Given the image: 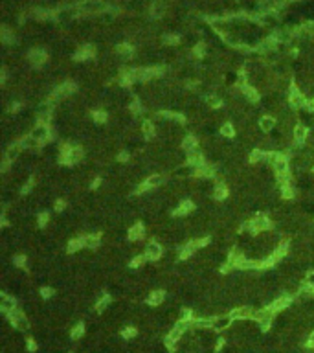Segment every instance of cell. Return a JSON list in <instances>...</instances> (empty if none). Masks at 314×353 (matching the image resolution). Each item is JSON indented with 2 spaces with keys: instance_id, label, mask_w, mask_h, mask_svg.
I'll return each instance as SVG.
<instances>
[{
  "instance_id": "cell-1",
  "label": "cell",
  "mask_w": 314,
  "mask_h": 353,
  "mask_svg": "<svg viewBox=\"0 0 314 353\" xmlns=\"http://www.w3.org/2000/svg\"><path fill=\"white\" fill-rule=\"evenodd\" d=\"M83 160V149L81 147H70L65 146L61 149V162L63 164H77Z\"/></svg>"
},
{
  "instance_id": "cell-2",
  "label": "cell",
  "mask_w": 314,
  "mask_h": 353,
  "mask_svg": "<svg viewBox=\"0 0 314 353\" xmlns=\"http://www.w3.org/2000/svg\"><path fill=\"white\" fill-rule=\"evenodd\" d=\"M272 166L276 169V173L279 175V179L283 182H287V176H289V160L285 155H279V153H274L272 157Z\"/></svg>"
},
{
  "instance_id": "cell-3",
  "label": "cell",
  "mask_w": 314,
  "mask_h": 353,
  "mask_svg": "<svg viewBox=\"0 0 314 353\" xmlns=\"http://www.w3.org/2000/svg\"><path fill=\"white\" fill-rule=\"evenodd\" d=\"M274 315H276V313H274L270 307L259 309V311H255V315H253V320L259 324V328L269 329L270 324H272V320H274Z\"/></svg>"
},
{
  "instance_id": "cell-4",
  "label": "cell",
  "mask_w": 314,
  "mask_h": 353,
  "mask_svg": "<svg viewBox=\"0 0 314 353\" xmlns=\"http://www.w3.org/2000/svg\"><path fill=\"white\" fill-rule=\"evenodd\" d=\"M33 140L37 142V144H42V142H48L50 140V127H48V123H39V125L31 131V135H30Z\"/></svg>"
},
{
  "instance_id": "cell-5",
  "label": "cell",
  "mask_w": 314,
  "mask_h": 353,
  "mask_svg": "<svg viewBox=\"0 0 314 353\" xmlns=\"http://www.w3.org/2000/svg\"><path fill=\"white\" fill-rule=\"evenodd\" d=\"M11 318V322H13V326H15L19 331H26V329L30 328V320H28V317H26L24 313H21V311H13V313L10 315Z\"/></svg>"
},
{
  "instance_id": "cell-6",
  "label": "cell",
  "mask_w": 314,
  "mask_h": 353,
  "mask_svg": "<svg viewBox=\"0 0 314 353\" xmlns=\"http://www.w3.org/2000/svg\"><path fill=\"white\" fill-rule=\"evenodd\" d=\"M270 219L267 215H263V213H259V215H255L252 219V227H253V234H257V232H265V230H269L270 228Z\"/></svg>"
},
{
  "instance_id": "cell-7",
  "label": "cell",
  "mask_w": 314,
  "mask_h": 353,
  "mask_svg": "<svg viewBox=\"0 0 314 353\" xmlns=\"http://www.w3.org/2000/svg\"><path fill=\"white\" fill-rule=\"evenodd\" d=\"M289 103L294 107V109H301V107H307V98H305L303 94L296 89V86H292V89H290Z\"/></svg>"
},
{
  "instance_id": "cell-8",
  "label": "cell",
  "mask_w": 314,
  "mask_h": 353,
  "mask_svg": "<svg viewBox=\"0 0 314 353\" xmlns=\"http://www.w3.org/2000/svg\"><path fill=\"white\" fill-rule=\"evenodd\" d=\"M232 324H233V317H232V313H230V315H223V317L213 318L212 328L217 329V331H224V329H228Z\"/></svg>"
},
{
  "instance_id": "cell-9",
  "label": "cell",
  "mask_w": 314,
  "mask_h": 353,
  "mask_svg": "<svg viewBox=\"0 0 314 353\" xmlns=\"http://www.w3.org/2000/svg\"><path fill=\"white\" fill-rule=\"evenodd\" d=\"M143 256L147 257V259H158V257H162V247L158 245L156 241H151V243H147V247H145V254Z\"/></svg>"
},
{
  "instance_id": "cell-10",
  "label": "cell",
  "mask_w": 314,
  "mask_h": 353,
  "mask_svg": "<svg viewBox=\"0 0 314 353\" xmlns=\"http://www.w3.org/2000/svg\"><path fill=\"white\" fill-rule=\"evenodd\" d=\"M15 307H17L15 298H11L10 294H2V298H0V309H2L6 315H11L13 311H17Z\"/></svg>"
},
{
  "instance_id": "cell-11",
  "label": "cell",
  "mask_w": 314,
  "mask_h": 353,
  "mask_svg": "<svg viewBox=\"0 0 314 353\" xmlns=\"http://www.w3.org/2000/svg\"><path fill=\"white\" fill-rule=\"evenodd\" d=\"M74 91H76V85H74V83H65V85H61L56 92H54L51 100H65V98L70 96Z\"/></svg>"
},
{
  "instance_id": "cell-12",
  "label": "cell",
  "mask_w": 314,
  "mask_h": 353,
  "mask_svg": "<svg viewBox=\"0 0 314 353\" xmlns=\"http://www.w3.org/2000/svg\"><path fill=\"white\" fill-rule=\"evenodd\" d=\"M164 184V176L162 175H151L147 176V181L143 182L142 186L138 188V192H143V190H152V188H158Z\"/></svg>"
},
{
  "instance_id": "cell-13",
  "label": "cell",
  "mask_w": 314,
  "mask_h": 353,
  "mask_svg": "<svg viewBox=\"0 0 314 353\" xmlns=\"http://www.w3.org/2000/svg\"><path fill=\"white\" fill-rule=\"evenodd\" d=\"M28 59H30V63L33 66H41L46 63V54H44V50H31L30 54H28Z\"/></svg>"
},
{
  "instance_id": "cell-14",
  "label": "cell",
  "mask_w": 314,
  "mask_h": 353,
  "mask_svg": "<svg viewBox=\"0 0 314 353\" xmlns=\"http://www.w3.org/2000/svg\"><path fill=\"white\" fill-rule=\"evenodd\" d=\"M290 303H292V300H290L289 296H279L278 300H276V302L270 305V309H272L274 313H278V311H283V309L289 307Z\"/></svg>"
},
{
  "instance_id": "cell-15",
  "label": "cell",
  "mask_w": 314,
  "mask_h": 353,
  "mask_svg": "<svg viewBox=\"0 0 314 353\" xmlns=\"http://www.w3.org/2000/svg\"><path fill=\"white\" fill-rule=\"evenodd\" d=\"M253 315H255V311H253V309H250V307H239V309H235V311H232V317L237 318V320L253 318Z\"/></svg>"
},
{
  "instance_id": "cell-16",
  "label": "cell",
  "mask_w": 314,
  "mask_h": 353,
  "mask_svg": "<svg viewBox=\"0 0 314 353\" xmlns=\"http://www.w3.org/2000/svg\"><path fill=\"white\" fill-rule=\"evenodd\" d=\"M309 137V129L305 125H296L294 127V140L298 142V144H303Z\"/></svg>"
},
{
  "instance_id": "cell-17",
  "label": "cell",
  "mask_w": 314,
  "mask_h": 353,
  "mask_svg": "<svg viewBox=\"0 0 314 353\" xmlns=\"http://www.w3.org/2000/svg\"><path fill=\"white\" fill-rule=\"evenodd\" d=\"M259 127H261V131H263V133H272L274 127H276V118L263 116L261 120H259Z\"/></svg>"
},
{
  "instance_id": "cell-18",
  "label": "cell",
  "mask_w": 314,
  "mask_h": 353,
  "mask_svg": "<svg viewBox=\"0 0 314 353\" xmlns=\"http://www.w3.org/2000/svg\"><path fill=\"white\" fill-rule=\"evenodd\" d=\"M143 234H145V228H143L142 223H138V225H134V227L129 230V239L131 241H136V239H142Z\"/></svg>"
},
{
  "instance_id": "cell-19",
  "label": "cell",
  "mask_w": 314,
  "mask_h": 353,
  "mask_svg": "<svg viewBox=\"0 0 314 353\" xmlns=\"http://www.w3.org/2000/svg\"><path fill=\"white\" fill-rule=\"evenodd\" d=\"M241 91H243L244 98H246V100H248L250 103H257V101H259V94H257V91H255V89H252V86H250V85H244L243 89H241Z\"/></svg>"
},
{
  "instance_id": "cell-20",
  "label": "cell",
  "mask_w": 314,
  "mask_h": 353,
  "mask_svg": "<svg viewBox=\"0 0 314 353\" xmlns=\"http://www.w3.org/2000/svg\"><path fill=\"white\" fill-rule=\"evenodd\" d=\"M191 210H193V202L191 201H184L182 204H180V206H178L173 213H175L177 217H184V215H188Z\"/></svg>"
},
{
  "instance_id": "cell-21",
  "label": "cell",
  "mask_w": 314,
  "mask_h": 353,
  "mask_svg": "<svg viewBox=\"0 0 314 353\" xmlns=\"http://www.w3.org/2000/svg\"><path fill=\"white\" fill-rule=\"evenodd\" d=\"M92 56H94V48H92V46H83L81 50L76 54V59L85 61V59H90Z\"/></svg>"
},
{
  "instance_id": "cell-22",
  "label": "cell",
  "mask_w": 314,
  "mask_h": 353,
  "mask_svg": "<svg viewBox=\"0 0 314 353\" xmlns=\"http://www.w3.org/2000/svg\"><path fill=\"white\" fill-rule=\"evenodd\" d=\"M162 302H164L162 291H154V293H151L149 298H147V303H149V305H160Z\"/></svg>"
},
{
  "instance_id": "cell-23",
  "label": "cell",
  "mask_w": 314,
  "mask_h": 353,
  "mask_svg": "<svg viewBox=\"0 0 314 353\" xmlns=\"http://www.w3.org/2000/svg\"><path fill=\"white\" fill-rule=\"evenodd\" d=\"M182 147H184V149H186L188 153L197 151V149H198V147H197V138L186 137V138H184V142H182Z\"/></svg>"
},
{
  "instance_id": "cell-24",
  "label": "cell",
  "mask_w": 314,
  "mask_h": 353,
  "mask_svg": "<svg viewBox=\"0 0 314 353\" xmlns=\"http://www.w3.org/2000/svg\"><path fill=\"white\" fill-rule=\"evenodd\" d=\"M22 147H21V144H15V146H11L8 151H6V160H15L17 157H19V151H21Z\"/></svg>"
},
{
  "instance_id": "cell-25",
  "label": "cell",
  "mask_w": 314,
  "mask_h": 353,
  "mask_svg": "<svg viewBox=\"0 0 314 353\" xmlns=\"http://www.w3.org/2000/svg\"><path fill=\"white\" fill-rule=\"evenodd\" d=\"M83 241H85V248H96L99 245V237L97 236H83Z\"/></svg>"
},
{
  "instance_id": "cell-26",
  "label": "cell",
  "mask_w": 314,
  "mask_h": 353,
  "mask_svg": "<svg viewBox=\"0 0 314 353\" xmlns=\"http://www.w3.org/2000/svg\"><path fill=\"white\" fill-rule=\"evenodd\" d=\"M81 248H85L83 236L77 237V239H74V241H70V245H68V250H70V252H76V250H81Z\"/></svg>"
},
{
  "instance_id": "cell-27",
  "label": "cell",
  "mask_w": 314,
  "mask_h": 353,
  "mask_svg": "<svg viewBox=\"0 0 314 353\" xmlns=\"http://www.w3.org/2000/svg\"><path fill=\"white\" fill-rule=\"evenodd\" d=\"M221 135L226 138H232L233 135H235V127H233L232 123H223V125H221Z\"/></svg>"
},
{
  "instance_id": "cell-28",
  "label": "cell",
  "mask_w": 314,
  "mask_h": 353,
  "mask_svg": "<svg viewBox=\"0 0 314 353\" xmlns=\"http://www.w3.org/2000/svg\"><path fill=\"white\" fill-rule=\"evenodd\" d=\"M118 54L123 57H131L134 54V50H132L131 45H118Z\"/></svg>"
},
{
  "instance_id": "cell-29",
  "label": "cell",
  "mask_w": 314,
  "mask_h": 353,
  "mask_svg": "<svg viewBox=\"0 0 314 353\" xmlns=\"http://www.w3.org/2000/svg\"><path fill=\"white\" fill-rule=\"evenodd\" d=\"M142 131H143V135H145V138H152V137H154V125H152L151 121H143Z\"/></svg>"
},
{
  "instance_id": "cell-30",
  "label": "cell",
  "mask_w": 314,
  "mask_h": 353,
  "mask_svg": "<svg viewBox=\"0 0 314 353\" xmlns=\"http://www.w3.org/2000/svg\"><path fill=\"white\" fill-rule=\"evenodd\" d=\"M83 335H85V326H83V324H77L76 328L72 329V338H74V340H79Z\"/></svg>"
},
{
  "instance_id": "cell-31",
  "label": "cell",
  "mask_w": 314,
  "mask_h": 353,
  "mask_svg": "<svg viewBox=\"0 0 314 353\" xmlns=\"http://www.w3.org/2000/svg\"><path fill=\"white\" fill-rule=\"evenodd\" d=\"M226 195H228V190H226V186H223V184L215 186V193H213V197H215V199H226Z\"/></svg>"
},
{
  "instance_id": "cell-32",
  "label": "cell",
  "mask_w": 314,
  "mask_h": 353,
  "mask_svg": "<svg viewBox=\"0 0 314 353\" xmlns=\"http://www.w3.org/2000/svg\"><path fill=\"white\" fill-rule=\"evenodd\" d=\"M109 303H111V298H109V296H107V294H105V296H103L101 300L97 302L96 309H97V311H99V313H101V311H105V309L109 307Z\"/></svg>"
},
{
  "instance_id": "cell-33",
  "label": "cell",
  "mask_w": 314,
  "mask_h": 353,
  "mask_svg": "<svg viewBox=\"0 0 314 353\" xmlns=\"http://www.w3.org/2000/svg\"><path fill=\"white\" fill-rule=\"evenodd\" d=\"M2 40H4L6 45H10L11 40H13V35H11V31L8 30V28H4V30H2Z\"/></svg>"
},
{
  "instance_id": "cell-34",
  "label": "cell",
  "mask_w": 314,
  "mask_h": 353,
  "mask_svg": "<svg viewBox=\"0 0 314 353\" xmlns=\"http://www.w3.org/2000/svg\"><path fill=\"white\" fill-rule=\"evenodd\" d=\"M145 259L147 257L145 256H138V257H134L131 261V267H142L143 263H145Z\"/></svg>"
},
{
  "instance_id": "cell-35",
  "label": "cell",
  "mask_w": 314,
  "mask_h": 353,
  "mask_svg": "<svg viewBox=\"0 0 314 353\" xmlns=\"http://www.w3.org/2000/svg\"><path fill=\"white\" fill-rule=\"evenodd\" d=\"M134 335H136V329H134V328H125L122 331V337L123 338H132Z\"/></svg>"
},
{
  "instance_id": "cell-36",
  "label": "cell",
  "mask_w": 314,
  "mask_h": 353,
  "mask_svg": "<svg viewBox=\"0 0 314 353\" xmlns=\"http://www.w3.org/2000/svg\"><path fill=\"white\" fill-rule=\"evenodd\" d=\"M94 120H96L97 123H103V121L107 120V114H105V112H101V111L94 112Z\"/></svg>"
},
{
  "instance_id": "cell-37",
  "label": "cell",
  "mask_w": 314,
  "mask_h": 353,
  "mask_svg": "<svg viewBox=\"0 0 314 353\" xmlns=\"http://www.w3.org/2000/svg\"><path fill=\"white\" fill-rule=\"evenodd\" d=\"M131 111L134 112V114H140V112H142V107H140V101H132V103H131Z\"/></svg>"
},
{
  "instance_id": "cell-38",
  "label": "cell",
  "mask_w": 314,
  "mask_h": 353,
  "mask_svg": "<svg viewBox=\"0 0 314 353\" xmlns=\"http://www.w3.org/2000/svg\"><path fill=\"white\" fill-rule=\"evenodd\" d=\"M206 101H208V103H210L212 107H219V105H221V100H219L217 96H210Z\"/></svg>"
},
{
  "instance_id": "cell-39",
  "label": "cell",
  "mask_w": 314,
  "mask_h": 353,
  "mask_svg": "<svg viewBox=\"0 0 314 353\" xmlns=\"http://www.w3.org/2000/svg\"><path fill=\"white\" fill-rule=\"evenodd\" d=\"M164 40H166L168 45H177V42H178V37H177V35H166V37H164Z\"/></svg>"
},
{
  "instance_id": "cell-40",
  "label": "cell",
  "mask_w": 314,
  "mask_h": 353,
  "mask_svg": "<svg viewBox=\"0 0 314 353\" xmlns=\"http://www.w3.org/2000/svg\"><path fill=\"white\" fill-rule=\"evenodd\" d=\"M15 265H17V267H24V265H26V256H17L15 257Z\"/></svg>"
},
{
  "instance_id": "cell-41",
  "label": "cell",
  "mask_w": 314,
  "mask_h": 353,
  "mask_svg": "<svg viewBox=\"0 0 314 353\" xmlns=\"http://www.w3.org/2000/svg\"><path fill=\"white\" fill-rule=\"evenodd\" d=\"M46 223H48V213H39V225L44 227Z\"/></svg>"
},
{
  "instance_id": "cell-42",
  "label": "cell",
  "mask_w": 314,
  "mask_h": 353,
  "mask_svg": "<svg viewBox=\"0 0 314 353\" xmlns=\"http://www.w3.org/2000/svg\"><path fill=\"white\" fill-rule=\"evenodd\" d=\"M195 56H198V57H202L204 56V45L200 42V45L195 48Z\"/></svg>"
},
{
  "instance_id": "cell-43",
  "label": "cell",
  "mask_w": 314,
  "mask_h": 353,
  "mask_svg": "<svg viewBox=\"0 0 314 353\" xmlns=\"http://www.w3.org/2000/svg\"><path fill=\"white\" fill-rule=\"evenodd\" d=\"M41 294H42V298H50L51 294H54V291H51V289H41Z\"/></svg>"
},
{
  "instance_id": "cell-44",
  "label": "cell",
  "mask_w": 314,
  "mask_h": 353,
  "mask_svg": "<svg viewBox=\"0 0 314 353\" xmlns=\"http://www.w3.org/2000/svg\"><path fill=\"white\" fill-rule=\"evenodd\" d=\"M307 111H309L310 114H312V116H314V100H312V101H309V103H307Z\"/></svg>"
},
{
  "instance_id": "cell-45",
  "label": "cell",
  "mask_w": 314,
  "mask_h": 353,
  "mask_svg": "<svg viewBox=\"0 0 314 353\" xmlns=\"http://www.w3.org/2000/svg\"><path fill=\"white\" fill-rule=\"evenodd\" d=\"M307 283H309L310 287H314V273H310L309 276H307Z\"/></svg>"
},
{
  "instance_id": "cell-46",
  "label": "cell",
  "mask_w": 314,
  "mask_h": 353,
  "mask_svg": "<svg viewBox=\"0 0 314 353\" xmlns=\"http://www.w3.org/2000/svg\"><path fill=\"white\" fill-rule=\"evenodd\" d=\"M31 186H33V182H28V184H26V186L24 188H22V192H24V193H28V190H31Z\"/></svg>"
},
{
  "instance_id": "cell-47",
  "label": "cell",
  "mask_w": 314,
  "mask_h": 353,
  "mask_svg": "<svg viewBox=\"0 0 314 353\" xmlns=\"http://www.w3.org/2000/svg\"><path fill=\"white\" fill-rule=\"evenodd\" d=\"M56 208H57V210H63V208H65V202H63V201H57V202H56Z\"/></svg>"
},
{
  "instance_id": "cell-48",
  "label": "cell",
  "mask_w": 314,
  "mask_h": 353,
  "mask_svg": "<svg viewBox=\"0 0 314 353\" xmlns=\"http://www.w3.org/2000/svg\"><path fill=\"white\" fill-rule=\"evenodd\" d=\"M120 160L127 162V160H129V155H127V153H122V155H120Z\"/></svg>"
},
{
  "instance_id": "cell-49",
  "label": "cell",
  "mask_w": 314,
  "mask_h": 353,
  "mask_svg": "<svg viewBox=\"0 0 314 353\" xmlns=\"http://www.w3.org/2000/svg\"><path fill=\"white\" fill-rule=\"evenodd\" d=\"M309 346L310 348H314V333L310 335V338H309Z\"/></svg>"
},
{
  "instance_id": "cell-50",
  "label": "cell",
  "mask_w": 314,
  "mask_h": 353,
  "mask_svg": "<svg viewBox=\"0 0 314 353\" xmlns=\"http://www.w3.org/2000/svg\"><path fill=\"white\" fill-rule=\"evenodd\" d=\"M312 173H314V167H312Z\"/></svg>"
}]
</instances>
